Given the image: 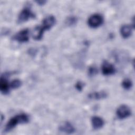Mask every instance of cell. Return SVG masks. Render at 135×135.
I'll list each match as a JSON object with an SVG mask.
<instances>
[{"label": "cell", "mask_w": 135, "mask_h": 135, "mask_svg": "<svg viewBox=\"0 0 135 135\" xmlns=\"http://www.w3.org/2000/svg\"><path fill=\"white\" fill-rule=\"evenodd\" d=\"M59 130L61 132H65L68 134L73 133L75 129L72 124L69 122H64L59 127Z\"/></svg>", "instance_id": "obj_9"}, {"label": "cell", "mask_w": 135, "mask_h": 135, "mask_svg": "<svg viewBox=\"0 0 135 135\" xmlns=\"http://www.w3.org/2000/svg\"><path fill=\"white\" fill-rule=\"evenodd\" d=\"M55 23V18L52 16L50 15L46 17L42 21V24L40 26L41 29L44 32L45 30L50 29Z\"/></svg>", "instance_id": "obj_4"}, {"label": "cell", "mask_w": 135, "mask_h": 135, "mask_svg": "<svg viewBox=\"0 0 135 135\" xmlns=\"http://www.w3.org/2000/svg\"><path fill=\"white\" fill-rule=\"evenodd\" d=\"M76 21H77V18L76 17H75V16H70L69 17L67 21H66V23H67V24L69 25H74L76 24Z\"/></svg>", "instance_id": "obj_16"}, {"label": "cell", "mask_w": 135, "mask_h": 135, "mask_svg": "<svg viewBox=\"0 0 135 135\" xmlns=\"http://www.w3.org/2000/svg\"><path fill=\"white\" fill-rule=\"evenodd\" d=\"M101 69L102 73L105 75L113 74L115 72V69L114 66L107 61H105L103 63Z\"/></svg>", "instance_id": "obj_7"}, {"label": "cell", "mask_w": 135, "mask_h": 135, "mask_svg": "<svg viewBox=\"0 0 135 135\" xmlns=\"http://www.w3.org/2000/svg\"><path fill=\"white\" fill-rule=\"evenodd\" d=\"M132 32L131 26L129 25H123L120 29V33L123 38L129 37Z\"/></svg>", "instance_id": "obj_12"}, {"label": "cell", "mask_w": 135, "mask_h": 135, "mask_svg": "<svg viewBox=\"0 0 135 135\" xmlns=\"http://www.w3.org/2000/svg\"><path fill=\"white\" fill-rule=\"evenodd\" d=\"M118 117L120 119H124L131 115V112L130 109L126 105H121L120 106L116 112Z\"/></svg>", "instance_id": "obj_5"}, {"label": "cell", "mask_w": 135, "mask_h": 135, "mask_svg": "<svg viewBox=\"0 0 135 135\" xmlns=\"http://www.w3.org/2000/svg\"><path fill=\"white\" fill-rule=\"evenodd\" d=\"M10 87L12 89H17L22 84L21 81L18 79H15L13 80L10 83Z\"/></svg>", "instance_id": "obj_14"}, {"label": "cell", "mask_w": 135, "mask_h": 135, "mask_svg": "<svg viewBox=\"0 0 135 135\" xmlns=\"http://www.w3.org/2000/svg\"><path fill=\"white\" fill-rule=\"evenodd\" d=\"M98 73V70L94 66H91L88 69V74L91 76H94Z\"/></svg>", "instance_id": "obj_15"}, {"label": "cell", "mask_w": 135, "mask_h": 135, "mask_svg": "<svg viewBox=\"0 0 135 135\" xmlns=\"http://www.w3.org/2000/svg\"><path fill=\"white\" fill-rule=\"evenodd\" d=\"M28 32L27 28L22 30L16 33L13 38L19 42H26L28 40Z\"/></svg>", "instance_id": "obj_6"}, {"label": "cell", "mask_w": 135, "mask_h": 135, "mask_svg": "<svg viewBox=\"0 0 135 135\" xmlns=\"http://www.w3.org/2000/svg\"><path fill=\"white\" fill-rule=\"evenodd\" d=\"M103 22V17L101 15L99 14H94L89 18L88 24L91 27L96 28L100 26Z\"/></svg>", "instance_id": "obj_3"}, {"label": "cell", "mask_w": 135, "mask_h": 135, "mask_svg": "<svg viewBox=\"0 0 135 135\" xmlns=\"http://www.w3.org/2000/svg\"><path fill=\"white\" fill-rule=\"evenodd\" d=\"M29 121L28 116L25 114L22 113L17 114L13 118H12L6 125L5 128V131L8 132L15 127L18 124L27 123Z\"/></svg>", "instance_id": "obj_1"}, {"label": "cell", "mask_w": 135, "mask_h": 135, "mask_svg": "<svg viewBox=\"0 0 135 135\" xmlns=\"http://www.w3.org/2000/svg\"><path fill=\"white\" fill-rule=\"evenodd\" d=\"M10 84L8 83L6 78V74L2 75L0 80V90L3 94H6L9 92Z\"/></svg>", "instance_id": "obj_8"}, {"label": "cell", "mask_w": 135, "mask_h": 135, "mask_svg": "<svg viewBox=\"0 0 135 135\" xmlns=\"http://www.w3.org/2000/svg\"><path fill=\"white\" fill-rule=\"evenodd\" d=\"M107 94L104 91H99V92H93L90 93L88 95V97L91 99L94 100H100L106 98Z\"/></svg>", "instance_id": "obj_11"}, {"label": "cell", "mask_w": 135, "mask_h": 135, "mask_svg": "<svg viewBox=\"0 0 135 135\" xmlns=\"http://www.w3.org/2000/svg\"><path fill=\"white\" fill-rule=\"evenodd\" d=\"M34 17L35 15L31 11V8L29 6H26L20 13L18 17V22L19 23H22Z\"/></svg>", "instance_id": "obj_2"}, {"label": "cell", "mask_w": 135, "mask_h": 135, "mask_svg": "<svg viewBox=\"0 0 135 135\" xmlns=\"http://www.w3.org/2000/svg\"><path fill=\"white\" fill-rule=\"evenodd\" d=\"M91 122L93 128L96 130L101 128L104 125L103 120L98 116H93L91 119Z\"/></svg>", "instance_id": "obj_10"}, {"label": "cell", "mask_w": 135, "mask_h": 135, "mask_svg": "<svg viewBox=\"0 0 135 135\" xmlns=\"http://www.w3.org/2000/svg\"><path fill=\"white\" fill-rule=\"evenodd\" d=\"M132 85V83L131 81L129 79H126L123 80L122 82V86L126 90L130 89Z\"/></svg>", "instance_id": "obj_13"}, {"label": "cell", "mask_w": 135, "mask_h": 135, "mask_svg": "<svg viewBox=\"0 0 135 135\" xmlns=\"http://www.w3.org/2000/svg\"><path fill=\"white\" fill-rule=\"evenodd\" d=\"M83 86H84V84L81 82V81H79L76 84H75V88L76 89L79 90V91H81L82 89H83Z\"/></svg>", "instance_id": "obj_17"}, {"label": "cell", "mask_w": 135, "mask_h": 135, "mask_svg": "<svg viewBox=\"0 0 135 135\" xmlns=\"http://www.w3.org/2000/svg\"><path fill=\"white\" fill-rule=\"evenodd\" d=\"M35 2L39 5H43L46 3V1L44 0H38V1H36Z\"/></svg>", "instance_id": "obj_18"}]
</instances>
